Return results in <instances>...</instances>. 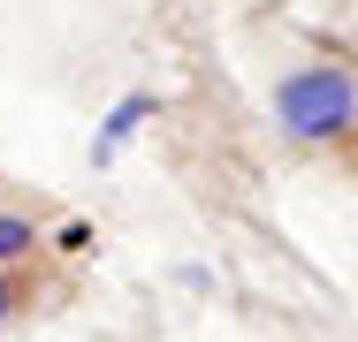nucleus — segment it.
<instances>
[{"instance_id":"f257e3e1","label":"nucleus","mask_w":358,"mask_h":342,"mask_svg":"<svg viewBox=\"0 0 358 342\" xmlns=\"http://www.w3.org/2000/svg\"><path fill=\"white\" fill-rule=\"evenodd\" d=\"M275 114H282L289 137H336L358 114V84L343 68H297V76H282V91H275Z\"/></svg>"},{"instance_id":"f03ea898","label":"nucleus","mask_w":358,"mask_h":342,"mask_svg":"<svg viewBox=\"0 0 358 342\" xmlns=\"http://www.w3.org/2000/svg\"><path fill=\"white\" fill-rule=\"evenodd\" d=\"M145 114H152V99H145V91H130V99H122V107L107 114V130H99V144H92V152H99V160H115V152H122V137L138 130Z\"/></svg>"},{"instance_id":"7ed1b4c3","label":"nucleus","mask_w":358,"mask_h":342,"mask_svg":"<svg viewBox=\"0 0 358 342\" xmlns=\"http://www.w3.org/2000/svg\"><path fill=\"white\" fill-rule=\"evenodd\" d=\"M31 244H38V228H31L23 213H0V259H23Z\"/></svg>"},{"instance_id":"20e7f679","label":"nucleus","mask_w":358,"mask_h":342,"mask_svg":"<svg viewBox=\"0 0 358 342\" xmlns=\"http://www.w3.org/2000/svg\"><path fill=\"white\" fill-rule=\"evenodd\" d=\"M0 312H8V289H0Z\"/></svg>"}]
</instances>
